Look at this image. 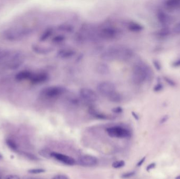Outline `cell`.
Listing matches in <instances>:
<instances>
[{
    "mask_svg": "<svg viewBox=\"0 0 180 179\" xmlns=\"http://www.w3.org/2000/svg\"><path fill=\"white\" fill-rule=\"evenodd\" d=\"M166 81H167V82H169V84H171V85H173L174 82L172 80H170L169 78H166Z\"/></svg>",
    "mask_w": 180,
    "mask_h": 179,
    "instance_id": "cell-38",
    "label": "cell"
},
{
    "mask_svg": "<svg viewBox=\"0 0 180 179\" xmlns=\"http://www.w3.org/2000/svg\"><path fill=\"white\" fill-rule=\"evenodd\" d=\"M66 92V89L60 86H52L43 88L40 95L42 97L48 99H57L62 96Z\"/></svg>",
    "mask_w": 180,
    "mask_h": 179,
    "instance_id": "cell-5",
    "label": "cell"
},
{
    "mask_svg": "<svg viewBox=\"0 0 180 179\" xmlns=\"http://www.w3.org/2000/svg\"><path fill=\"white\" fill-rule=\"evenodd\" d=\"M160 34L162 36H165V35H167L169 34V31L167 30V29L164 28L163 29L160 33Z\"/></svg>",
    "mask_w": 180,
    "mask_h": 179,
    "instance_id": "cell-33",
    "label": "cell"
},
{
    "mask_svg": "<svg viewBox=\"0 0 180 179\" xmlns=\"http://www.w3.org/2000/svg\"><path fill=\"white\" fill-rule=\"evenodd\" d=\"M64 40V38L62 36H57L53 39V42L55 43H60Z\"/></svg>",
    "mask_w": 180,
    "mask_h": 179,
    "instance_id": "cell-26",
    "label": "cell"
},
{
    "mask_svg": "<svg viewBox=\"0 0 180 179\" xmlns=\"http://www.w3.org/2000/svg\"><path fill=\"white\" fill-rule=\"evenodd\" d=\"M156 166V164L155 163H152V164H150L149 165H148L147 167H146V171H149L150 170L154 169L155 167Z\"/></svg>",
    "mask_w": 180,
    "mask_h": 179,
    "instance_id": "cell-32",
    "label": "cell"
},
{
    "mask_svg": "<svg viewBox=\"0 0 180 179\" xmlns=\"http://www.w3.org/2000/svg\"><path fill=\"white\" fill-rule=\"evenodd\" d=\"M76 54V51L69 48H63L59 50L57 53V57L60 58L65 59L67 58H70Z\"/></svg>",
    "mask_w": 180,
    "mask_h": 179,
    "instance_id": "cell-12",
    "label": "cell"
},
{
    "mask_svg": "<svg viewBox=\"0 0 180 179\" xmlns=\"http://www.w3.org/2000/svg\"><path fill=\"white\" fill-rule=\"evenodd\" d=\"M133 56V50L123 46L110 47L102 54V58L107 61H126Z\"/></svg>",
    "mask_w": 180,
    "mask_h": 179,
    "instance_id": "cell-1",
    "label": "cell"
},
{
    "mask_svg": "<svg viewBox=\"0 0 180 179\" xmlns=\"http://www.w3.org/2000/svg\"><path fill=\"white\" fill-rule=\"evenodd\" d=\"M175 179H180V175H179V176H177V177L175 178Z\"/></svg>",
    "mask_w": 180,
    "mask_h": 179,
    "instance_id": "cell-40",
    "label": "cell"
},
{
    "mask_svg": "<svg viewBox=\"0 0 180 179\" xmlns=\"http://www.w3.org/2000/svg\"><path fill=\"white\" fill-rule=\"evenodd\" d=\"M4 179H21L19 176H16V175H7L6 176H5Z\"/></svg>",
    "mask_w": 180,
    "mask_h": 179,
    "instance_id": "cell-31",
    "label": "cell"
},
{
    "mask_svg": "<svg viewBox=\"0 0 180 179\" xmlns=\"http://www.w3.org/2000/svg\"><path fill=\"white\" fill-rule=\"evenodd\" d=\"M150 75V70L148 66L142 62L136 63L132 70V80L137 85L144 83L148 79Z\"/></svg>",
    "mask_w": 180,
    "mask_h": 179,
    "instance_id": "cell-3",
    "label": "cell"
},
{
    "mask_svg": "<svg viewBox=\"0 0 180 179\" xmlns=\"http://www.w3.org/2000/svg\"><path fill=\"white\" fill-rule=\"evenodd\" d=\"M162 85L160 84H158V85H156L154 88V91H160L161 89H162Z\"/></svg>",
    "mask_w": 180,
    "mask_h": 179,
    "instance_id": "cell-34",
    "label": "cell"
},
{
    "mask_svg": "<svg viewBox=\"0 0 180 179\" xmlns=\"http://www.w3.org/2000/svg\"><path fill=\"white\" fill-rule=\"evenodd\" d=\"M167 120V116H165L163 118H162L161 119V120H160V123H165Z\"/></svg>",
    "mask_w": 180,
    "mask_h": 179,
    "instance_id": "cell-37",
    "label": "cell"
},
{
    "mask_svg": "<svg viewBox=\"0 0 180 179\" xmlns=\"http://www.w3.org/2000/svg\"><path fill=\"white\" fill-rule=\"evenodd\" d=\"M174 32L177 34H180V22L175 25L173 29Z\"/></svg>",
    "mask_w": 180,
    "mask_h": 179,
    "instance_id": "cell-30",
    "label": "cell"
},
{
    "mask_svg": "<svg viewBox=\"0 0 180 179\" xmlns=\"http://www.w3.org/2000/svg\"><path fill=\"white\" fill-rule=\"evenodd\" d=\"M51 156V158H53L54 159L68 166H73L76 164V160L73 158L65 154L52 152Z\"/></svg>",
    "mask_w": 180,
    "mask_h": 179,
    "instance_id": "cell-9",
    "label": "cell"
},
{
    "mask_svg": "<svg viewBox=\"0 0 180 179\" xmlns=\"http://www.w3.org/2000/svg\"><path fill=\"white\" fill-rule=\"evenodd\" d=\"M97 91L100 94L114 103L120 102L122 96L117 91L115 85L109 81L100 82L97 86Z\"/></svg>",
    "mask_w": 180,
    "mask_h": 179,
    "instance_id": "cell-2",
    "label": "cell"
},
{
    "mask_svg": "<svg viewBox=\"0 0 180 179\" xmlns=\"http://www.w3.org/2000/svg\"><path fill=\"white\" fill-rule=\"evenodd\" d=\"M145 159H146L145 157L143 158L142 159H141V160L139 161V162H138V163L137 164V165H136V166H137L138 167H140V166H141L142 165V164H143V163H144V162L145 161Z\"/></svg>",
    "mask_w": 180,
    "mask_h": 179,
    "instance_id": "cell-35",
    "label": "cell"
},
{
    "mask_svg": "<svg viewBox=\"0 0 180 179\" xmlns=\"http://www.w3.org/2000/svg\"><path fill=\"white\" fill-rule=\"evenodd\" d=\"M0 179H1V177H0Z\"/></svg>",
    "mask_w": 180,
    "mask_h": 179,
    "instance_id": "cell-43",
    "label": "cell"
},
{
    "mask_svg": "<svg viewBox=\"0 0 180 179\" xmlns=\"http://www.w3.org/2000/svg\"><path fill=\"white\" fill-rule=\"evenodd\" d=\"M53 32V30L52 28H48L46 31H45L44 33L41 35L40 38V41L43 42L46 41L47 39L50 37L52 35V33Z\"/></svg>",
    "mask_w": 180,
    "mask_h": 179,
    "instance_id": "cell-18",
    "label": "cell"
},
{
    "mask_svg": "<svg viewBox=\"0 0 180 179\" xmlns=\"http://www.w3.org/2000/svg\"><path fill=\"white\" fill-rule=\"evenodd\" d=\"M3 158V156H2V155L0 154V159H2Z\"/></svg>",
    "mask_w": 180,
    "mask_h": 179,
    "instance_id": "cell-41",
    "label": "cell"
},
{
    "mask_svg": "<svg viewBox=\"0 0 180 179\" xmlns=\"http://www.w3.org/2000/svg\"><path fill=\"white\" fill-rule=\"evenodd\" d=\"M51 152H50L47 150L43 149V150H41L39 151L38 154L40 155H41V156L45 158H51Z\"/></svg>",
    "mask_w": 180,
    "mask_h": 179,
    "instance_id": "cell-22",
    "label": "cell"
},
{
    "mask_svg": "<svg viewBox=\"0 0 180 179\" xmlns=\"http://www.w3.org/2000/svg\"><path fill=\"white\" fill-rule=\"evenodd\" d=\"M135 174H136V172L134 171H131V172H129L123 174V175L122 176V178L123 179H128V178H131L132 176H134Z\"/></svg>",
    "mask_w": 180,
    "mask_h": 179,
    "instance_id": "cell-27",
    "label": "cell"
},
{
    "mask_svg": "<svg viewBox=\"0 0 180 179\" xmlns=\"http://www.w3.org/2000/svg\"><path fill=\"white\" fill-rule=\"evenodd\" d=\"M97 158L90 155H84L80 157L78 159V163L81 166L84 167H93L98 164Z\"/></svg>",
    "mask_w": 180,
    "mask_h": 179,
    "instance_id": "cell-10",
    "label": "cell"
},
{
    "mask_svg": "<svg viewBox=\"0 0 180 179\" xmlns=\"http://www.w3.org/2000/svg\"><path fill=\"white\" fill-rule=\"evenodd\" d=\"M48 76L47 74L44 72H40L38 74H33L31 78L30 79V81L33 84H41L43 83L47 80Z\"/></svg>",
    "mask_w": 180,
    "mask_h": 179,
    "instance_id": "cell-11",
    "label": "cell"
},
{
    "mask_svg": "<svg viewBox=\"0 0 180 179\" xmlns=\"http://www.w3.org/2000/svg\"><path fill=\"white\" fill-rule=\"evenodd\" d=\"M132 115H133V117L135 118V119H139V117H138L137 115H136V113H132Z\"/></svg>",
    "mask_w": 180,
    "mask_h": 179,
    "instance_id": "cell-39",
    "label": "cell"
},
{
    "mask_svg": "<svg viewBox=\"0 0 180 179\" xmlns=\"http://www.w3.org/2000/svg\"><path fill=\"white\" fill-rule=\"evenodd\" d=\"M79 95L82 100L88 103L94 102L98 99V95L96 93L90 88H83L81 89Z\"/></svg>",
    "mask_w": 180,
    "mask_h": 179,
    "instance_id": "cell-8",
    "label": "cell"
},
{
    "mask_svg": "<svg viewBox=\"0 0 180 179\" xmlns=\"http://www.w3.org/2000/svg\"><path fill=\"white\" fill-rule=\"evenodd\" d=\"M23 154H24L26 157L28 158L29 159L33 161H38L39 160V158H38L35 155L32 154L31 153H28V152H24Z\"/></svg>",
    "mask_w": 180,
    "mask_h": 179,
    "instance_id": "cell-23",
    "label": "cell"
},
{
    "mask_svg": "<svg viewBox=\"0 0 180 179\" xmlns=\"http://www.w3.org/2000/svg\"><path fill=\"white\" fill-rule=\"evenodd\" d=\"M173 66L174 67L180 66V60H177L175 62L173 63Z\"/></svg>",
    "mask_w": 180,
    "mask_h": 179,
    "instance_id": "cell-36",
    "label": "cell"
},
{
    "mask_svg": "<svg viewBox=\"0 0 180 179\" xmlns=\"http://www.w3.org/2000/svg\"><path fill=\"white\" fill-rule=\"evenodd\" d=\"M165 5L168 8L171 9H177L180 7V0H169L165 2Z\"/></svg>",
    "mask_w": 180,
    "mask_h": 179,
    "instance_id": "cell-15",
    "label": "cell"
},
{
    "mask_svg": "<svg viewBox=\"0 0 180 179\" xmlns=\"http://www.w3.org/2000/svg\"><path fill=\"white\" fill-rule=\"evenodd\" d=\"M28 29L23 28H12L7 30L4 33V36L8 40L13 41L22 38L28 34Z\"/></svg>",
    "mask_w": 180,
    "mask_h": 179,
    "instance_id": "cell-7",
    "label": "cell"
},
{
    "mask_svg": "<svg viewBox=\"0 0 180 179\" xmlns=\"http://www.w3.org/2000/svg\"><path fill=\"white\" fill-rule=\"evenodd\" d=\"M158 19L161 24L165 25L167 23V16L163 11H160L158 13Z\"/></svg>",
    "mask_w": 180,
    "mask_h": 179,
    "instance_id": "cell-17",
    "label": "cell"
},
{
    "mask_svg": "<svg viewBox=\"0 0 180 179\" xmlns=\"http://www.w3.org/2000/svg\"><path fill=\"white\" fill-rule=\"evenodd\" d=\"M120 35L119 29L113 25H103L96 31V37L105 40H113Z\"/></svg>",
    "mask_w": 180,
    "mask_h": 179,
    "instance_id": "cell-4",
    "label": "cell"
},
{
    "mask_svg": "<svg viewBox=\"0 0 180 179\" xmlns=\"http://www.w3.org/2000/svg\"><path fill=\"white\" fill-rule=\"evenodd\" d=\"M60 29L64 32H71L73 31V27L69 25H61L60 26Z\"/></svg>",
    "mask_w": 180,
    "mask_h": 179,
    "instance_id": "cell-25",
    "label": "cell"
},
{
    "mask_svg": "<svg viewBox=\"0 0 180 179\" xmlns=\"http://www.w3.org/2000/svg\"><path fill=\"white\" fill-rule=\"evenodd\" d=\"M6 143L7 145L11 150L16 151L18 149V145L15 142L11 139H7L6 140Z\"/></svg>",
    "mask_w": 180,
    "mask_h": 179,
    "instance_id": "cell-20",
    "label": "cell"
},
{
    "mask_svg": "<svg viewBox=\"0 0 180 179\" xmlns=\"http://www.w3.org/2000/svg\"><path fill=\"white\" fill-rule=\"evenodd\" d=\"M107 132L108 135L112 138H129L132 136V133L129 130L120 126H114L107 128Z\"/></svg>",
    "mask_w": 180,
    "mask_h": 179,
    "instance_id": "cell-6",
    "label": "cell"
},
{
    "mask_svg": "<svg viewBox=\"0 0 180 179\" xmlns=\"http://www.w3.org/2000/svg\"><path fill=\"white\" fill-rule=\"evenodd\" d=\"M52 179H69L67 176L64 174H58L54 176Z\"/></svg>",
    "mask_w": 180,
    "mask_h": 179,
    "instance_id": "cell-28",
    "label": "cell"
},
{
    "mask_svg": "<svg viewBox=\"0 0 180 179\" xmlns=\"http://www.w3.org/2000/svg\"><path fill=\"white\" fill-rule=\"evenodd\" d=\"M34 50L35 51L37 52L38 53L47 54L49 52H50V49H49L47 48L44 47H41L39 46H34Z\"/></svg>",
    "mask_w": 180,
    "mask_h": 179,
    "instance_id": "cell-19",
    "label": "cell"
},
{
    "mask_svg": "<svg viewBox=\"0 0 180 179\" xmlns=\"http://www.w3.org/2000/svg\"><path fill=\"white\" fill-rule=\"evenodd\" d=\"M90 113H91L93 116L100 119H107L109 118V117L107 115L98 112V111H96L93 108L90 109Z\"/></svg>",
    "mask_w": 180,
    "mask_h": 179,
    "instance_id": "cell-16",
    "label": "cell"
},
{
    "mask_svg": "<svg viewBox=\"0 0 180 179\" xmlns=\"http://www.w3.org/2000/svg\"><path fill=\"white\" fill-rule=\"evenodd\" d=\"M112 111L116 113H122L123 112V109L121 107H117L114 108L112 109Z\"/></svg>",
    "mask_w": 180,
    "mask_h": 179,
    "instance_id": "cell-29",
    "label": "cell"
},
{
    "mask_svg": "<svg viewBox=\"0 0 180 179\" xmlns=\"http://www.w3.org/2000/svg\"><path fill=\"white\" fill-rule=\"evenodd\" d=\"M125 162L123 160H119L114 161L113 163L112 164V167L115 169H119L122 168L125 166Z\"/></svg>",
    "mask_w": 180,
    "mask_h": 179,
    "instance_id": "cell-21",
    "label": "cell"
},
{
    "mask_svg": "<svg viewBox=\"0 0 180 179\" xmlns=\"http://www.w3.org/2000/svg\"><path fill=\"white\" fill-rule=\"evenodd\" d=\"M28 173L31 174H39V173H43L45 172V170L43 169H32L28 171Z\"/></svg>",
    "mask_w": 180,
    "mask_h": 179,
    "instance_id": "cell-24",
    "label": "cell"
},
{
    "mask_svg": "<svg viewBox=\"0 0 180 179\" xmlns=\"http://www.w3.org/2000/svg\"><path fill=\"white\" fill-rule=\"evenodd\" d=\"M35 179V178H32V179Z\"/></svg>",
    "mask_w": 180,
    "mask_h": 179,
    "instance_id": "cell-42",
    "label": "cell"
},
{
    "mask_svg": "<svg viewBox=\"0 0 180 179\" xmlns=\"http://www.w3.org/2000/svg\"><path fill=\"white\" fill-rule=\"evenodd\" d=\"M127 28L131 31L133 32H139L143 30V27L138 23L130 22L127 24Z\"/></svg>",
    "mask_w": 180,
    "mask_h": 179,
    "instance_id": "cell-14",
    "label": "cell"
},
{
    "mask_svg": "<svg viewBox=\"0 0 180 179\" xmlns=\"http://www.w3.org/2000/svg\"><path fill=\"white\" fill-rule=\"evenodd\" d=\"M32 73L30 71L23 70L21 71L16 75V78L19 81H23L26 80H30L32 76Z\"/></svg>",
    "mask_w": 180,
    "mask_h": 179,
    "instance_id": "cell-13",
    "label": "cell"
}]
</instances>
